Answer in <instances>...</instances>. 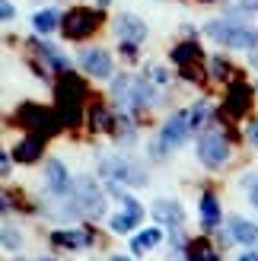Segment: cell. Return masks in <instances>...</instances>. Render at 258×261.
<instances>
[{"instance_id": "cell-24", "label": "cell", "mask_w": 258, "mask_h": 261, "mask_svg": "<svg viewBox=\"0 0 258 261\" xmlns=\"http://www.w3.org/2000/svg\"><path fill=\"white\" fill-rule=\"evenodd\" d=\"M211 73H214V76H226V61L214 58V61H211Z\"/></svg>"}, {"instance_id": "cell-12", "label": "cell", "mask_w": 258, "mask_h": 261, "mask_svg": "<svg viewBox=\"0 0 258 261\" xmlns=\"http://www.w3.org/2000/svg\"><path fill=\"white\" fill-rule=\"evenodd\" d=\"M153 217L160 220V223H169V226H178L182 223V207H178L175 201H157L153 204Z\"/></svg>"}, {"instance_id": "cell-14", "label": "cell", "mask_w": 258, "mask_h": 261, "mask_svg": "<svg viewBox=\"0 0 258 261\" xmlns=\"http://www.w3.org/2000/svg\"><path fill=\"white\" fill-rule=\"evenodd\" d=\"M160 239H163L160 229H144V232H137V236L131 239V252H134V255H144V252H150V249H157Z\"/></svg>"}, {"instance_id": "cell-4", "label": "cell", "mask_w": 258, "mask_h": 261, "mask_svg": "<svg viewBox=\"0 0 258 261\" xmlns=\"http://www.w3.org/2000/svg\"><path fill=\"white\" fill-rule=\"evenodd\" d=\"M115 35L121 38L124 51H131L134 45H144L147 25H144V19H137L134 13H118V19H115Z\"/></svg>"}, {"instance_id": "cell-17", "label": "cell", "mask_w": 258, "mask_h": 261, "mask_svg": "<svg viewBox=\"0 0 258 261\" xmlns=\"http://www.w3.org/2000/svg\"><path fill=\"white\" fill-rule=\"evenodd\" d=\"M38 51H42V55L51 61V67H55V70H67V58H64V55H61V51H58L55 45L42 42V45H38Z\"/></svg>"}, {"instance_id": "cell-27", "label": "cell", "mask_w": 258, "mask_h": 261, "mask_svg": "<svg viewBox=\"0 0 258 261\" xmlns=\"http://www.w3.org/2000/svg\"><path fill=\"white\" fill-rule=\"evenodd\" d=\"M249 140H252V147L258 150V121H255V124H249Z\"/></svg>"}, {"instance_id": "cell-26", "label": "cell", "mask_w": 258, "mask_h": 261, "mask_svg": "<svg viewBox=\"0 0 258 261\" xmlns=\"http://www.w3.org/2000/svg\"><path fill=\"white\" fill-rule=\"evenodd\" d=\"M0 10H4V13H0V16H4L7 22H10L13 16H16V10H13V4H10V0H4V4H0Z\"/></svg>"}, {"instance_id": "cell-20", "label": "cell", "mask_w": 258, "mask_h": 261, "mask_svg": "<svg viewBox=\"0 0 258 261\" xmlns=\"http://www.w3.org/2000/svg\"><path fill=\"white\" fill-rule=\"evenodd\" d=\"M188 58H198V45H195V42H188V45H178V48L172 51V61H178V64H182V61H188Z\"/></svg>"}, {"instance_id": "cell-8", "label": "cell", "mask_w": 258, "mask_h": 261, "mask_svg": "<svg viewBox=\"0 0 258 261\" xmlns=\"http://www.w3.org/2000/svg\"><path fill=\"white\" fill-rule=\"evenodd\" d=\"M76 204H80V211L86 217H102L106 214V198H102V191L89 178H80V185H76Z\"/></svg>"}, {"instance_id": "cell-2", "label": "cell", "mask_w": 258, "mask_h": 261, "mask_svg": "<svg viewBox=\"0 0 258 261\" xmlns=\"http://www.w3.org/2000/svg\"><path fill=\"white\" fill-rule=\"evenodd\" d=\"M198 156H201V163L208 166V169H220L229 160V143H226V137L220 134V130L204 134L198 140Z\"/></svg>"}, {"instance_id": "cell-33", "label": "cell", "mask_w": 258, "mask_h": 261, "mask_svg": "<svg viewBox=\"0 0 258 261\" xmlns=\"http://www.w3.org/2000/svg\"><path fill=\"white\" fill-rule=\"evenodd\" d=\"M255 64H258V58H255Z\"/></svg>"}, {"instance_id": "cell-7", "label": "cell", "mask_w": 258, "mask_h": 261, "mask_svg": "<svg viewBox=\"0 0 258 261\" xmlns=\"http://www.w3.org/2000/svg\"><path fill=\"white\" fill-rule=\"evenodd\" d=\"M80 67L96 76V80H106V76H112V55L106 48H83L80 51Z\"/></svg>"}, {"instance_id": "cell-15", "label": "cell", "mask_w": 258, "mask_h": 261, "mask_svg": "<svg viewBox=\"0 0 258 261\" xmlns=\"http://www.w3.org/2000/svg\"><path fill=\"white\" fill-rule=\"evenodd\" d=\"M201 223L208 229L220 226V204H217L214 194H204V198H201Z\"/></svg>"}, {"instance_id": "cell-21", "label": "cell", "mask_w": 258, "mask_h": 261, "mask_svg": "<svg viewBox=\"0 0 258 261\" xmlns=\"http://www.w3.org/2000/svg\"><path fill=\"white\" fill-rule=\"evenodd\" d=\"M242 188H246V194H249V201H252V207H258V175H246L242 178Z\"/></svg>"}, {"instance_id": "cell-23", "label": "cell", "mask_w": 258, "mask_h": 261, "mask_svg": "<svg viewBox=\"0 0 258 261\" xmlns=\"http://www.w3.org/2000/svg\"><path fill=\"white\" fill-rule=\"evenodd\" d=\"M4 249H19V232H13V226H4Z\"/></svg>"}, {"instance_id": "cell-25", "label": "cell", "mask_w": 258, "mask_h": 261, "mask_svg": "<svg viewBox=\"0 0 258 261\" xmlns=\"http://www.w3.org/2000/svg\"><path fill=\"white\" fill-rule=\"evenodd\" d=\"M150 76H153V80H157V83H166V80H169V73H166L163 67H157V64H153V67H150Z\"/></svg>"}, {"instance_id": "cell-18", "label": "cell", "mask_w": 258, "mask_h": 261, "mask_svg": "<svg viewBox=\"0 0 258 261\" xmlns=\"http://www.w3.org/2000/svg\"><path fill=\"white\" fill-rule=\"evenodd\" d=\"M38 150H42V140H35V137H29L22 143V147L16 150V160H22V163H29V160H35L38 156Z\"/></svg>"}, {"instance_id": "cell-32", "label": "cell", "mask_w": 258, "mask_h": 261, "mask_svg": "<svg viewBox=\"0 0 258 261\" xmlns=\"http://www.w3.org/2000/svg\"><path fill=\"white\" fill-rule=\"evenodd\" d=\"M42 261H55V258H42Z\"/></svg>"}, {"instance_id": "cell-19", "label": "cell", "mask_w": 258, "mask_h": 261, "mask_svg": "<svg viewBox=\"0 0 258 261\" xmlns=\"http://www.w3.org/2000/svg\"><path fill=\"white\" fill-rule=\"evenodd\" d=\"M191 258H195V261H217V255L211 252V245L204 242V239L191 245Z\"/></svg>"}, {"instance_id": "cell-29", "label": "cell", "mask_w": 258, "mask_h": 261, "mask_svg": "<svg viewBox=\"0 0 258 261\" xmlns=\"http://www.w3.org/2000/svg\"><path fill=\"white\" fill-rule=\"evenodd\" d=\"M239 7H246V10H252V7H258V0H236Z\"/></svg>"}, {"instance_id": "cell-1", "label": "cell", "mask_w": 258, "mask_h": 261, "mask_svg": "<svg viewBox=\"0 0 258 261\" xmlns=\"http://www.w3.org/2000/svg\"><path fill=\"white\" fill-rule=\"evenodd\" d=\"M208 32L214 42H220L226 48H236V51H246V48H255L258 45V32L255 29H246V25H236L229 19H220V22H208Z\"/></svg>"}, {"instance_id": "cell-10", "label": "cell", "mask_w": 258, "mask_h": 261, "mask_svg": "<svg viewBox=\"0 0 258 261\" xmlns=\"http://www.w3.org/2000/svg\"><path fill=\"white\" fill-rule=\"evenodd\" d=\"M229 232H233V239L242 242V245H258V226L249 223V220H242V217L229 220Z\"/></svg>"}, {"instance_id": "cell-9", "label": "cell", "mask_w": 258, "mask_h": 261, "mask_svg": "<svg viewBox=\"0 0 258 261\" xmlns=\"http://www.w3.org/2000/svg\"><path fill=\"white\" fill-rule=\"evenodd\" d=\"M45 181H48V191L55 194V198H67L70 194V175H67V166L61 160H48L45 166Z\"/></svg>"}, {"instance_id": "cell-5", "label": "cell", "mask_w": 258, "mask_h": 261, "mask_svg": "<svg viewBox=\"0 0 258 261\" xmlns=\"http://www.w3.org/2000/svg\"><path fill=\"white\" fill-rule=\"evenodd\" d=\"M188 134H191V118H188V112L172 115V118L163 124V130H160V143H163V150H175V147H182V143L188 140Z\"/></svg>"}, {"instance_id": "cell-22", "label": "cell", "mask_w": 258, "mask_h": 261, "mask_svg": "<svg viewBox=\"0 0 258 261\" xmlns=\"http://www.w3.org/2000/svg\"><path fill=\"white\" fill-rule=\"evenodd\" d=\"M188 118H191V127H198L204 118H208V102H198V106L188 112Z\"/></svg>"}, {"instance_id": "cell-13", "label": "cell", "mask_w": 258, "mask_h": 261, "mask_svg": "<svg viewBox=\"0 0 258 261\" xmlns=\"http://www.w3.org/2000/svg\"><path fill=\"white\" fill-rule=\"evenodd\" d=\"M106 172H112L115 178H121V181H131V185H144V172H137V169L131 163H124V160H112L106 166Z\"/></svg>"}, {"instance_id": "cell-3", "label": "cell", "mask_w": 258, "mask_h": 261, "mask_svg": "<svg viewBox=\"0 0 258 261\" xmlns=\"http://www.w3.org/2000/svg\"><path fill=\"white\" fill-rule=\"evenodd\" d=\"M115 194H118V201H121V214H115V217L109 220V229H112V232H131L140 220H144V207H140L131 194H124V191H118V188H115Z\"/></svg>"}, {"instance_id": "cell-30", "label": "cell", "mask_w": 258, "mask_h": 261, "mask_svg": "<svg viewBox=\"0 0 258 261\" xmlns=\"http://www.w3.org/2000/svg\"><path fill=\"white\" fill-rule=\"evenodd\" d=\"M96 4H99V7H109V0H96Z\"/></svg>"}, {"instance_id": "cell-11", "label": "cell", "mask_w": 258, "mask_h": 261, "mask_svg": "<svg viewBox=\"0 0 258 261\" xmlns=\"http://www.w3.org/2000/svg\"><path fill=\"white\" fill-rule=\"evenodd\" d=\"M51 239H55L58 245H64V249H86V245L93 242V236L83 232V229H58Z\"/></svg>"}, {"instance_id": "cell-16", "label": "cell", "mask_w": 258, "mask_h": 261, "mask_svg": "<svg viewBox=\"0 0 258 261\" xmlns=\"http://www.w3.org/2000/svg\"><path fill=\"white\" fill-rule=\"evenodd\" d=\"M32 25H35V32H42V35H48V32H55L58 29V10H38L35 16H32Z\"/></svg>"}, {"instance_id": "cell-6", "label": "cell", "mask_w": 258, "mask_h": 261, "mask_svg": "<svg viewBox=\"0 0 258 261\" xmlns=\"http://www.w3.org/2000/svg\"><path fill=\"white\" fill-rule=\"evenodd\" d=\"M96 25H99V13L96 10L76 7V10H70L67 16H64V35L67 38H86Z\"/></svg>"}, {"instance_id": "cell-28", "label": "cell", "mask_w": 258, "mask_h": 261, "mask_svg": "<svg viewBox=\"0 0 258 261\" xmlns=\"http://www.w3.org/2000/svg\"><path fill=\"white\" fill-rule=\"evenodd\" d=\"M236 261H258V255H255V252H242Z\"/></svg>"}, {"instance_id": "cell-31", "label": "cell", "mask_w": 258, "mask_h": 261, "mask_svg": "<svg viewBox=\"0 0 258 261\" xmlns=\"http://www.w3.org/2000/svg\"><path fill=\"white\" fill-rule=\"evenodd\" d=\"M112 261H131V258H112Z\"/></svg>"}]
</instances>
